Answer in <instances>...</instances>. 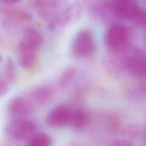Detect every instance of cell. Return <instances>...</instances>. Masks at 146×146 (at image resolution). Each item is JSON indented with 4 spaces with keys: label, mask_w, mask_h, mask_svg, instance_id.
I'll list each match as a JSON object with an SVG mask.
<instances>
[{
    "label": "cell",
    "mask_w": 146,
    "mask_h": 146,
    "mask_svg": "<svg viewBox=\"0 0 146 146\" xmlns=\"http://www.w3.org/2000/svg\"><path fill=\"white\" fill-rule=\"evenodd\" d=\"M42 44V36L38 31L29 29L18 45L19 62L25 69H30L36 64L37 51Z\"/></svg>",
    "instance_id": "1"
},
{
    "label": "cell",
    "mask_w": 146,
    "mask_h": 146,
    "mask_svg": "<svg viewBox=\"0 0 146 146\" xmlns=\"http://www.w3.org/2000/svg\"><path fill=\"white\" fill-rule=\"evenodd\" d=\"M114 16L145 27V11L137 0H111Z\"/></svg>",
    "instance_id": "2"
},
{
    "label": "cell",
    "mask_w": 146,
    "mask_h": 146,
    "mask_svg": "<svg viewBox=\"0 0 146 146\" xmlns=\"http://www.w3.org/2000/svg\"><path fill=\"white\" fill-rule=\"evenodd\" d=\"M125 56L122 58V64L128 72L138 78L145 76L146 72L145 54L142 49L137 48H125Z\"/></svg>",
    "instance_id": "3"
},
{
    "label": "cell",
    "mask_w": 146,
    "mask_h": 146,
    "mask_svg": "<svg viewBox=\"0 0 146 146\" xmlns=\"http://www.w3.org/2000/svg\"><path fill=\"white\" fill-rule=\"evenodd\" d=\"M36 129L35 124L32 121L17 119L9 123L4 131L9 138L21 142L29 141L35 134Z\"/></svg>",
    "instance_id": "4"
},
{
    "label": "cell",
    "mask_w": 146,
    "mask_h": 146,
    "mask_svg": "<svg viewBox=\"0 0 146 146\" xmlns=\"http://www.w3.org/2000/svg\"><path fill=\"white\" fill-rule=\"evenodd\" d=\"M129 32L125 26L114 24L106 31L105 44L113 52H120L128 47Z\"/></svg>",
    "instance_id": "5"
},
{
    "label": "cell",
    "mask_w": 146,
    "mask_h": 146,
    "mask_svg": "<svg viewBox=\"0 0 146 146\" xmlns=\"http://www.w3.org/2000/svg\"><path fill=\"white\" fill-rule=\"evenodd\" d=\"M96 51L94 36L90 29H82L76 35L73 43V52L78 58L92 56Z\"/></svg>",
    "instance_id": "6"
},
{
    "label": "cell",
    "mask_w": 146,
    "mask_h": 146,
    "mask_svg": "<svg viewBox=\"0 0 146 146\" xmlns=\"http://www.w3.org/2000/svg\"><path fill=\"white\" fill-rule=\"evenodd\" d=\"M81 15V7L78 3H74L68 6L61 14L51 21L48 29L57 30L73 25L79 20Z\"/></svg>",
    "instance_id": "7"
},
{
    "label": "cell",
    "mask_w": 146,
    "mask_h": 146,
    "mask_svg": "<svg viewBox=\"0 0 146 146\" xmlns=\"http://www.w3.org/2000/svg\"><path fill=\"white\" fill-rule=\"evenodd\" d=\"M74 110L68 106H59L51 110L46 115V121L51 128H60L70 125Z\"/></svg>",
    "instance_id": "8"
},
{
    "label": "cell",
    "mask_w": 146,
    "mask_h": 146,
    "mask_svg": "<svg viewBox=\"0 0 146 146\" xmlns=\"http://www.w3.org/2000/svg\"><path fill=\"white\" fill-rule=\"evenodd\" d=\"M34 110L32 102L24 97H16L11 100L9 111L14 116H25L31 113Z\"/></svg>",
    "instance_id": "9"
},
{
    "label": "cell",
    "mask_w": 146,
    "mask_h": 146,
    "mask_svg": "<svg viewBox=\"0 0 146 146\" xmlns=\"http://www.w3.org/2000/svg\"><path fill=\"white\" fill-rule=\"evenodd\" d=\"M55 91L51 86L45 85L38 87L31 94V97L36 104L38 105H46L54 98Z\"/></svg>",
    "instance_id": "10"
},
{
    "label": "cell",
    "mask_w": 146,
    "mask_h": 146,
    "mask_svg": "<svg viewBox=\"0 0 146 146\" xmlns=\"http://www.w3.org/2000/svg\"><path fill=\"white\" fill-rule=\"evenodd\" d=\"M91 9L94 14L103 20L108 19L113 14L111 0H96L93 4Z\"/></svg>",
    "instance_id": "11"
},
{
    "label": "cell",
    "mask_w": 146,
    "mask_h": 146,
    "mask_svg": "<svg viewBox=\"0 0 146 146\" xmlns=\"http://www.w3.org/2000/svg\"><path fill=\"white\" fill-rule=\"evenodd\" d=\"M88 114L85 111L82 109L74 110L71 125H73L76 130H84L88 124Z\"/></svg>",
    "instance_id": "12"
},
{
    "label": "cell",
    "mask_w": 146,
    "mask_h": 146,
    "mask_svg": "<svg viewBox=\"0 0 146 146\" xmlns=\"http://www.w3.org/2000/svg\"><path fill=\"white\" fill-rule=\"evenodd\" d=\"M52 143V138L48 134L40 133L34 134L29 140L28 145L31 146H48Z\"/></svg>",
    "instance_id": "13"
},
{
    "label": "cell",
    "mask_w": 146,
    "mask_h": 146,
    "mask_svg": "<svg viewBox=\"0 0 146 146\" xmlns=\"http://www.w3.org/2000/svg\"><path fill=\"white\" fill-rule=\"evenodd\" d=\"M76 74V69L74 67L68 68L61 74L58 80V86L61 88H66L71 84Z\"/></svg>",
    "instance_id": "14"
},
{
    "label": "cell",
    "mask_w": 146,
    "mask_h": 146,
    "mask_svg": "<svg viewBox=\"0 0 146 146\" xmlns=\"http://www.w3.org/2000/svg\"><path fill=\"white\" fill-rule=\"evenodd\" d=\"M16 77V71L14 68V62L11 58H9L6 64L5 68V80L7 84L12 83Z\"/></svg>",
    "instance_id": "15"
},
{
    "label": "cell",
    "mask_w": 146,
    "mask_h": 146,
    "mask_svg": "<svg viewBox=\"0 0 146 146\" xmlns=\"http://www.w3.org/2000/svg\"><path fill=\"white\" fill-rule=\"evenodd\" d=\"M8 91V84L5 79L0 76V97H2Z\"/></svg>",
    "instance_id": "16"
},
{
    "label": "cell",
    "mask_w": 146,
    "mask_h": 146,
    "mask_svg": "<svg viewBox=\"0 0 146 146\" xmlns=\"http://www.w3.org/2000/svg\"><path fill=\"white\" fill-rule=\"evenodd\" d=\"M4 2H5L6 4H16V3H18L19 1H21V0H2Z\"/></svg>",
    "instance_id": "17"
},
{
    "label": "cell",
    "mask_w": 146,
    "mask_h": 146,
    "mask_svg": "<svg viewBox=\"0 0 146 146\" xmlns=\"http://www.w3.org/2000/svg\"><path fill=\"white\" fill-rule=\"evenodd\" d=\"M1 60H2V58H1V54H0V63L1 62Z\"/></svg>",
    "instance_id": "18"
}]
</instances>
